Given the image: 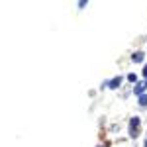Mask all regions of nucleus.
Wrapping results in <instances>:
<instances>
[{
	"mask_svg": "<svg viewBox=\"0 0 147 147\" xmlns=\"http://www.w3.org/2000/svg\"><path fill=\"white\" fill-rule=\"evenodd\" d=\"M129 125H131V129H129V136H131V137H137V134H139V129H137V125H139V118H134Z\"/></svg>",
	"mask_w": 147,
	"mask_h": 147,
	"instance_id": "1",
	"label": "nucleus"
},
{
	"mask_svg": "<svg viewBox=\"0 0 147 147\" xmlns=\"http://www.w3.org/2000/svg\"><path fill=\"white\" fill-rule=\"evenodd\" d=\"M120 82H122V77H116V79H112L108 82V86L110 88H116V86H120Z\"/></svg>",
	"mask_w": 147,
	"mask_h": 147,
	"instance_id": "2",
	"label": "nucleus"
},
{
	"mask_svg": "<svg viewBox=\"0 0 147 147\" xmlns=\"http://www.w3.org/2000/svg\"><path fill=\"white\" fill-rule=\"evenodd\" d=\"M145 86H147V80H145V82H139V84H137V86H136V88H134V90H136L137 94H139V96H141V90H143V88H145Z\"/></svg>",
	"mask_w": 147,
	"mask_h": 147,
	"instance_id": "3",
	"label": "nucleus"
},
{
	"mask_svg": "<svg viewBox=\"0 0 147 147\" xmlns=\"http://www.w3.org/2000/svg\"><path fill=\"white\" fill-rule=\"evenodd\" d=\"M131 59H134L136 63H141V61H143V53H134V57H131Z\"/></svg>",
	"mask_w": 147,
	"mask_h": 147,
	"instance_id": "4",
	"label": "nucleus"
},
{
	"mask_svg": "<svg viewBox=\"0 0 147 147\" xmlns=\"http://www.w3.org/2000/svg\"><path fill=\"white\" fill-rule=\"evenodd\" d=\"M139 104H141V106H147V94H141V96H139Z\"/></svg>",
	"mask_w": 147,
	"mask_h": 147,
	"instance_id": "5",
	"label": "nucleus"
},
{
	"mask_svg": "<svg viewBox=\"0 0 147 147\" xmlns=\"http://www.w3.org/2000/svg\"><path fill=\"white\" fill-rule=\"evenodd\" d=\"M127 79L131 80V82H136V80H137V75H136V73H129V75H127Z\"/></svg>",
	"mask_w": 147,
	"mask_h": 147,
	"instance_id": "6",
	"label": "nucleus"
},
{
	"mask_svg": "<svg viewBox=\"0 0 147 147\" xmlns=\"http://www.w3.org/2000/svg\"><path fill=\"white\" fill-rule=\"evenodd\" d=\"M143 75H145V77H147V67H143Z\"/></svg>",
	"mask_w": 147,
	"mask_h": 147,
	"instance_id": "7",
	"label": "nucleus"
},
{
	"mask_svg": "<svg viewBox=\"0 0 147 147\" xmlns=\"http://www.w3.org/2000/svg\"><path fill=\"white\" fill-rule=\"evenodd\" d=\"M145 147H147V139H145Z\"/></svg>",
	"mask_w": 147,
	"mask_h": 147,
	"instance_id": "8",
	"label": "nucleus"
}]
</instances>
